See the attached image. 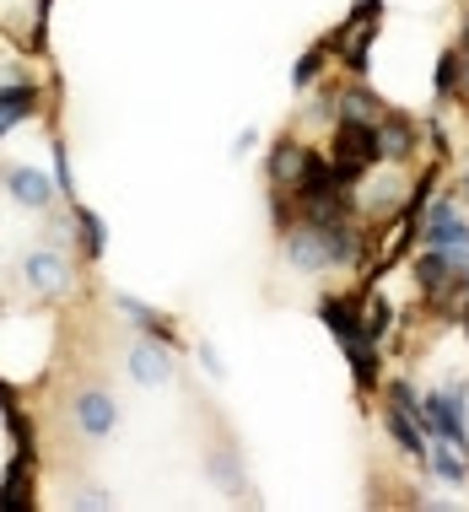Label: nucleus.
<instances>
[{"label": "nucleus", "instance_id": "f257e3e1", "mask_svg": "<svg viewBox=\"0 0 469 512\" xmlns=\"http://www.w3.org/2000/svg\"><path fill=\"white\" fill-rule=\"evenodd\" d=\"M124 367H130V378L141 383V389H162V383L173 378V351L162 340H135L130 356H124Z\"/></svg>", "mask_w": 469, "mask_h": 512}, {"label": "nucleus", "instance_id": "f03ea898", "mask_svg": "<svg viewBox=\"0 0 469 512\" xmlns=\"http://www.w3.org/2000/svg\"><path fill=\"white\" fill-rule=\"evenodd\" d=\"M286 265L313 275V270H329L335 265V254H329V232L324 227H297L286 232Z\"/></svg>", "mask_w": 469, "mask_h": 512}, {"label": "nucleus", "instance_id": "7ed1b4c3", "mask_svg": "<svg viewBox=\"0 0 469 512\" xmlns=\"http://www.w3.org/2000/svg\"><path fill=\"white\" fill-rule=\"evenodd\" d=\"M22 275H27V286H33V292H44V297H54V292H65V286H71V265H65L54 248H33V254L22 259Z\"/></svg>", "mask_w": 469, "mask_h": 512}, {"label": "nucleus", "instance_id": "20e7f679", "mask_svg": "<svg viewBox=\"0 0 469 512\" xmlns=\"http://www.w3.org/2000/svg\"><path fill=\"white\" fill-rule=\"evenodd\" d=\"M76 421H81L87 437H108L114 421H119V410H114V399H108L103 389H81L76 394Z\"/></svg>", "mask_w": 469, "mask_h": 512}, {"label": "nucleus", "instance_id": "39448f33", "mask_svg": "<svg viewBox=\"0 0 469 512\" xmlns=\"http://www.w3.org/2000/svg\"><path fill=\"white\" fill-rule=\"evenodd\" d=\"M426 248H469V221H459L453 205L426 211Z\"/></svg>", "mask_w": 469, "mask_h": 512}, {"label": "nucleus", "instance_id": "423d86ee", "mask_svg": "<svg viewBox=\"0 0 469 512\" xmlns=\"http://www.w3.org/2000/svg\"><path fill=\"white\" fill-rule=\"evenodd\" d=\"M6 189H11V200H17V205H27V211H44V205L54 200L49 173H38V168H11Z\"/></svg>", "mask_w": 469, "mask_h": 512}, {"label": "nucleus", "instance_id": "0eeeda50", "mask_svg": "<svg viewBox=\"0 0 469 512\" xmlns=\"http://www.w3.org/2000/svg\"><path fill=\"white\" fill-rule=\"evenodd\" d=\"M464 448H469V442L443 437V432H437L432 448H426V459H432V469L448 480V486H464V480H469V459H464Z\"/></svg>", "mask_w": 469, "mask_h": 512}, {"label": "nucleus", "instance_id": "6e6552de", "mask_svg": "<svg viewBox=\"0 0 469 512\" xmlns=\"http://www.w3.org/2000/svg\"><path fill=\"white\" fill-rule=\"evenodd\" d=\"M389 432L399 437V448L405 453H416V459H426V442H421V432H416V421H410V410H389Z\"/></svg>", "mask_w": 469, "mask_h": 512}, {"label": "nucleus", "instance_id": "1a4fd4ad", "mask_svg": "<svg viewBox=\"0 0 469 512\" xmlns=\"http://www.w3.org/2000/svg\"><path fill=\"white\" fill-rule=\"evenodd\" d=\"M302 168H308V157H302V151H297L292 141L275 146V157H270V178H275V184H297L292 173H302Z\"/></svg>", "mask_w": 469, "mask_h": 512}, {"label": "nucleus", "instance_id": "9d476101", "mask_svg": "<svg viewBox=\"0 0 469 512\" xmlns=\"http://www.w3.org/2000/svg\"><path fill=\"white\" fill-rule=\"evenodd\" d=\"M27 108H33V92L27 87H11V92H0V135L11 130V124H17Z\"/></svg>", "mask_w": 469, "mask_h": 512}, {"label": "nucleus", "instance_id": "9b49d317", "mask_svg": "<svg viewBox=\"0 0 469 512\" xmlns=\"http://www.w3.org/2000/svg\"><path fill=\"white\" fill-rule=\"evenodd\" d=\"M394 200H399V178H383V184L367 189V205H372V211H378V205H394Z\"/></svg>", "mask_w": 469, "mask_h": 512}, {"label": "nucleus", "instance_id": "f8f14e48", "mask_svg": "<svg viewBox=\"0 0 469 512\" xmlns=\"http://www.w3.org/2000/svg\"><path fill=\"white\" fill-rule=\"evenodd\" d=\"M211 469H216V475H222V486H227V491H238V459H232L227 448H222V453H216V459H211Z\"/></svg>", "mask_w": 469, "mask_h": 512}, {"label": "nucleus", "instance_id": "ddd939ff", "mask_svg": "<svg viewBox=\"0 0 469 512\" xmlns=\"http://www.w3.org/2000/svg\"><path fill=\"white\" fill-rule=\"evenodd\" d=\"M367 114H378V103L362 98V92H351V98H346V119H367Z\"/></svg>", "mask_w": 469, "mask_h": 512}, {"label": "nucleus", "instance_id": "4468645a", "mask_svg": "<svg viewBox=\"0 0 469 512\" xmlns=\"http://www.w3.org/2000/svg\"><path fill=\"white\" fill-rule=\"evenodd\" d=\"M65 507H114V496H103V491H76Z\"/></svg>", "mask_w": 469, "mask_h": 512}, {"label": "nucleus", "instance_id": "2eb2a0df", "mask_svg": "<svg viewBox=\"0 0 469 512\" xmlns=\"http://www.w3.org/2000/svg\"><path fill=\"white\" fill-rule=\"evenodd\" d=\"M464 87H469V54H464Z\"/></svg>", "mask_w": 469, "mask_h": 512}, {"label": "nucleus", "instance_id": "dca6fc26", "mask_svg": "<svg viewBox=\"0 0 469 512\" xmlns=\"http://www.w3.org/2000/svg\"><path fill=\"white\" fill-rule=\"evenodd\" d=\"M464 324H469V313H464Z\"/></svg>", "mask_w": 469, "mask_h": 512}]
</instances>
